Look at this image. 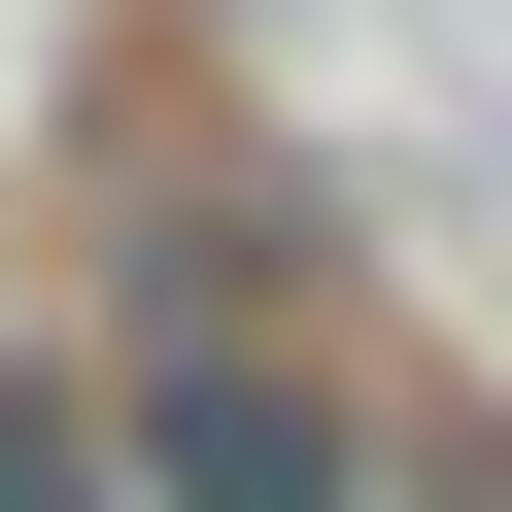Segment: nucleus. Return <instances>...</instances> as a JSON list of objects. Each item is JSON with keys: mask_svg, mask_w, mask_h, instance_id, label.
Returning a JSON list of instances; mask_svg holds the SVG:
<instances>
[{"mask_svg": "<svg viewBox=\"0 0 512 512\" xmlns=\"http://www.w3.org/2000/svg\"><path fill=\"white\" fill-rule=\"evenodd\" d=\"M0 512H137L103 478V376H0Z\"/></svg>", "mask_w": 512, "mask_h": 512, "instance_id": "f03ea898", "label": "nucleus"}, {"mask_svg": "<svg viewBox=\"0 0 512 512\" xmlns=\"http://www.w3.org/2000/svg\"><path fill=\"white\" fill-rule=\"evenodd\" d=\"M103 410H137V444H103L137 512H376V410H342L274 308H205V274L137 308V376H103Z\"/></svg>", "mask_w": 512, "mask_h": 512, "instance_id": "f257e3e1", "label": "nucleus"}]
</instances>
